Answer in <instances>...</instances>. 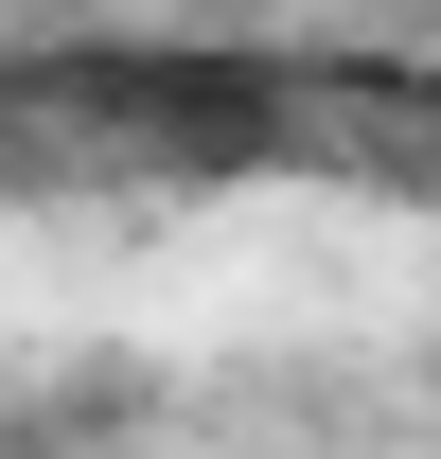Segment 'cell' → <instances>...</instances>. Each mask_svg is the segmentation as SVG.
Returning a JSON list of instances; mask_svg holds the SVG:
<instances>
[{
	"instance_id": "1",
	"label": "cell",
	"mask_w": 441,
	"mask_h": 459,
	"mask_svg": "<svg viewBox=\"0 0 441 459\" xmlns=\"http://www.w3.org/2000/svg\"><path fill=\"white\" fill-rule=\"evenodd\" d=\"M54 107L142 124V142H177V160H265L282 142V89L247 54H54Z\"/></svg>"
}]
</instances>
